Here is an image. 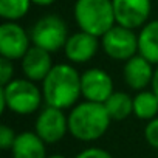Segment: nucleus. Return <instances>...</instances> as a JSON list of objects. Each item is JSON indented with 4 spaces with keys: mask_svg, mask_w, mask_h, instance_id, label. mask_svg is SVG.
I'll use <instances>...</instances> for the list:
<instances>
[{
    "mask_svg": "<svg viewBox=\"0 0 158 158\" xmlns=\"http://www.w3.org/2000/svg\"><path fill=\"white\" fill-rule=\"evenodd\" d=\"M40 89L45 106L62 110L73 109L82 96L81 73L73 64H54L51 71L40 82Z\"/></svg>",
    "mask_w": 158,
    "mask_h": 158,
    "instance_id": "obj_1",
    "label": "nucleus"
},
{
    "mask_svg": "<svg viewBox=\"0 0 158 158\" xmlns=\"http://www.w3.org/2000/svg\"><path fill=\"white\" fill-rule=\"evenodd\" d=\"M112 123L104 104L82 101L77 102L68 113L70 135L82 143H92L106 135Z\"/></svg>",
    "mask_w": 158,
    "mask_h": 158,
    "instance_id": "obj_2",
    "label": "nucleus"
},
{
    "mask_svg": "<svg viewBox=\"0 0 158 158\" xmlns=\"http://www.w3.org/2000/svg\"><path fill=\"white\" fill-rule=\"evenodd\" d=\"M44 102L42 89L27 77H14L6 85H0V110H11L25 116L36 113Z\"/></svg>",
    "mask_w": 158,
    "mask_h": 158,
    "instance_id": "obj_3",
    "label": "nucleus"
},
{
    "mask_svg": "<svg viewBox=\"0 0 158 158\" xmlns=\"http://www.w3.org/2000/svg\"><path fill=\"white\" fill-rule=\"evenodd\" d=\"M73 16L79 30L96 37L104 36L116 23L112 0H76Z\"/></svg>",
    "mask_w": 158,
    "mask_h": 158,
    "instance_id": "obj_4",
    "label": "nucleus"
},
{
    "mask_svg": "<svg viewBox=\"0 0 158 158\" xmlns=\"http://www.w3.org/2000/svg\"><path fill=\"white\" fill-rule=\"evenodd\" d=\"M30 36L33 45L40 47L53 54L59 50H64L70 33L62 17L56 14H47L36 20L30 31Z\"/></svg>",
    "mask_w": 158,
    "mask_h": 158,
    "instance_id": "obj_5",
    "label": "nucleus"
},
{
    "mask_svg": "<svg viewBox=\"0 0 158 158\" xmlns=\"http://www.w3.org/2000/svg\"><path fill=\"white\" fill-rule=\"evenodd\" d=\"M99 40L102 51L113 60L126 62L138 54V33L135 30L115 23Z\"/></svg>",
    "mask_w": 158,
    "mask_h": 158,
    "instance_id": "obj_6",
    "label": "nucleus"
},
{
    "mask_svg": "<svg viewBox=\"0 0 158 158\" xmlns=\"http://www.w3.org/2000/svg\"><path fill=\"white\" fill-rule=\"evenodd\" d=\"M30 33L19 23L3 20L0 25V57L10 60H20L31 48Z\"/></svg>",
    "mask_w": 158,
    "mask_h": 158,
    "instance_id": "obj_7",
    "label": "nucleus"
},
{
    "mask_svg": "<svg viewBox=\"0 0 158 158\" xmlns=\"http://www.w3.org/2000/svg\"><path fill=\"white\" fill-rule=\"evenodd\" d=\"M34 132L47 143L56 144L65 138L68 130V115L65 110L45 106L39 110V115L34 121Z\"/></svg>",
    "mask_w": 158,
    "mask_h": 158,
    "instance_id": "obj_8",
    "label": "nucleus"
},
{
    "mask_svg": "<svg viewBox=\"0 0 158 158\" xmlns=\"http://www.w3.org/2000/svg\"><path fill=\"white\" fill-rule=\"evenodd\" d=\"M116 25L139 30L150 20V0H112Z\"/></svg>",
    "mask_w": 158,
    "mask_h": 158,
    "instance_id": "obj_9",
    "label": "nucleus"
},
{
    "mask_svg": "<svg viewBox=\"0 0 158 158\" xmlns=\"http://www.w3.org/2000/svg\"><path fill=\"white\" fill-rule=\"evenodd\" d=\"M81 92L85 101L104 104L115 92L112 76L98 67L81 73Z\"/></svg>",
    "mask_w": 158,
    "mask_h": 158,
    "instance_id": "obj_10",
    "label": "nucleus"
},
{
    "mask_svg": "<svg viewBox=\"0 0 158 158\" xmlns=\"http://www.w3.org/2000/svg\"><path fill=\"white\" fill-rule=\"evenodd\" d=\"M99 47V37L79 30L68 36L64 45V54L70 64H85L95 57Z\"/></svg>",
    "mask_w": 158,
    "mask_h": 158,
    "instance_id": "obj_11",
    "label": "nucleus"
},
{
    "mask_svg": "<svg viewBox=\"0 0 158 158\" xmlns=\"http://www.w3.org/2000/svg\"><path fill=\"white\" fill-rule=\"evenodd\" d=\"M155 74V65L150 64L139 53L124 62L123 79L129 89L135 92L146 90L152 85V79Z\"/></svg>",
    "mask_w": 158,
    "mask_h": 158,
    "instance_id": "obj_12",
    "label": "nucleus"
},
{
    "mask_svg": "<svg viewBox=\"0 0 158 158\" xmlns=\"http://www.w3.org/2000/svg\"><path fill=\"white\" fill-rule=\"evenodd\" d=\"M53 65L54 64L51 53L36 45H31L27 54L20 59V68L23 76L33 82H42L51 71Z\"/></svg>",
    "mask_w": 158,
    "mask_h": 158,
    "instance_id": "obj_13",
    "label": "nucleus"
},
{
    "mask_svg": "<svg viewBox=\"0 0 158 158\" xmlns=\"http://www.w3.org/2000/svg\"><path fill=\"white\" fill-rule=\"evenodd\" d=\"M11 155L13 158H47V143L34 130L17 133Z\"/></svg>",
    "mask_w": 158,
    "mask_h": 158,
    "instance_id": "obj_14",
    "label": "nucleus"
},
{
    "mask_svg": "<svg viewBox=\"0 0 158 158\" xmlns=\"http://www.w3.org/2000/svg\"><path fill=\"white\" fill-rule=\"evenodd\" d=\"M138 53L155 67L158 65V19L149 20L138 30Z\"/></svg>",
    "mask_w": 158,
    "mask_h": 158,
    "instance_id": "obj_15",
    "label": "nucleus"
},
{
    "mask_svg": "<svg viewBox=\"0 0 158 158\" xmlns=\"http://www.w3.org/2000/svg\"><path fill=\"white\" fill-rule=\"evenodd\" d=\"M133 115L146 123L158 116V98L152 89L136 92L133 96Z\"/></svg>",
    "mask_w": 158,
    "mask_h": 158,
    "instance_id": "obj_16",
    "label": "nucleus"
},
{
    "mask_svg": "<svg viewBox=\"0 0 158 158\" xmlns=\"http://www.w3.org/2000/svg\"><path fill=\"white\" fill-rule=\"evenodd\" d=\"M104 107L112 121H123L133 115V96L124 92H113L104 102Z\"/></svg>",
    "mask_w": 158,
    "mask_h": 158,
    "instance_id": "obj_17",
    "label": "nucleus"
},
{
    "mask_svg": "<svg viewBox=\"0 0 158 158\" xmlns=\"http://www.w3.org/2000/svg\"><path fill=\"white\" fill-rule=\"evenodd\" d=\"M31 0H0V17L10 22H19L31 8Z\"/></svg>",
    "mask_w": 158,
    "mask_h": 158,
    "instance_id": "obj_18",
    "label": "nucleus"
},
{
    "mask_svg": "<svg viewBox=\"0 0 158 158\" xmlns=\"http://www.w3.org/2000/svg\"><path fill=\"white\" fill-rule=\"evenodd\" d=\"M144 139L150 147L158 150V116L147 121L144 127Z\"/></svg>",
    "mask_w": 158,
    "mask_h": 158,
    "instance_id": "obj_19",
    "label": "nucleus"
},
{
    "mask_svg": "<svg viewBox=\"0 0 158 158\" xmlns=\"http://www.w3.org/2000/svg\"><path fill=\"white\" fill-rule=\"evenodd\" d=\"M14 79V60L0 57V85H6Z\"/></svg>",
    "mask_w": 158,
    "mask_h": 158,
    "instance_id": "obj_20",
    "label": "nucleus"
},
{
    "mask_svg": "<svg viewBox=\"0 0 158 158\" xmlns=\"http://www.w3.org/2000/svg\"><path fill=\"white\" fill-rule=\"evenodd\" d=\"M16 138H17V133L14 132L13 127H10L6 124L0 126V147L3 150H11Z\"/></svg>",
    "mask_w": 158,
    "mask_h": 158,
    "instance_id": "obj_21",
    "label": "nucleus"
},
{
    "mask_svg": "<svg viewBox=\"0 0 158 158\" xmlns=\"http://www.w3.org/2000/svg\"><path fill=\"white\" fill-rule=\"evenodd\" d=\"M74 158H113V155L102 147H87L79 152Z\"/></svg>",
    "mask_w": 158,
    "mask_h": 158,
    "instance_id": "obj_22",
    "label": "nucleus"
},
{
    "mask_svg": "<svg viewBox=\"0 0 158 158\" xmlns=\"http://www.w3.org/2000/svg\"><path fill=\"white\" fill-rule=\"evenodd\" d=\"M150 89L153 90V93H155L156 98H158V65L155 67V74H153V79H152V85H150Z\"/></svg>",
    "mask_w": 158,
    "mask_h": 158,
    "instance_id": "obj_23",
    "label": "nucleus"
},
{
    "mask_svg": "<svg viewBox=\"0 0 158 158\" xmlns=\"http://www.w3.org/2000/svg\"><path fill=\"white\" fill-rule=\"evenodd\" d=\"M31 2H33V5H37V6H51L57 0H31Z\"/></svg>",
    "mask_w": 158,
    "mask_h": 158,
    "instance_id": "obj_24",
    "label": "nucleus"
},
{
    "mask_svg": "<svg viewBox=\"0 0 158 158\" xmlns=\"http://www.w3.org/2000/svg\"><path fill=\"white\" fill-rule=\"evenodd\" d=\"M47 158H67V156H64V155H59V153H53V155H48Z\"/></svg>",
    "mask_w": 158,
    "mask_h": 158,
    "instance_id": "obj_25",
    "label": "nucleus"
}]
</instances>
